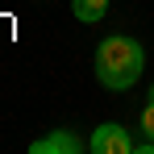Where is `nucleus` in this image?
<instances>
[{
  "label": "nucleus",
  "instance_id": "f257e3e1",
  "mask_svg": "<svg viewBox=\"0 0 154 154\" xmlns=\"http://www.w3.org/2000/svg\"><path fill=\"white\" fill-rule=\"evenodd\" d=\"M142 67H146V54L142 46L125 38V33H112V38H104L100 50H96V79H100L104 88H112V92H125L137 83L142 75Z\"/></svg>",
  "mask_w": 154,
  "mask_h": 154
},
{
  "label": "nucleus",
  "instance_id": "f03ea898",
  "mask_svg": "<svg viewBox=\"0 0 154 154\" xmlns=\"http://www.w3.org/2000/svg\"><path fill=\"white\" fill-rule=\"evenodd\" d=\"M88 146H92L96 154H129V150H133V137L125 133V125L104 121V125H96V133H92Z\"/></svg>",
  "mask_w": 154,
  "mask_h": 154
},
{
  "label": "nucleus",
  "instance_id": "7ed1b4c3",
  "mask_svg": "<svg viewBox=\"0 0 154 154\" xmlns=\"http://www.w3.org/2000/svg\"><path fill=\"white\" fill-rule=\"evenodd\" d=\"M29 150L33 154H75V150H83V142H79L71 129H54V133H46V137H38Z\"/></svg>",
  "mask_w": 154,
  "mask_h": 154
},
{
  "label": "nucleus",
  "instance_id": "20e7f679",
  "mask_svg": "<svg viewBox=\"0 0 154 154\" xmlns=\"http://www.w3.org/2000/svg\"><path fill=\"white\" fill-rule=\"evenodd\" d=\"M71 13L79 21H100L108 13V0H71Z\"/></svg>",
  "mask_w": 154,
  "mask_h": 154
},
{
  "label": "nucleus",
  "instance_id": "39448f33",
  "mask_svg": "<svg viewBox=\"0 0 154 154\" xmlns=\"http://www.w3.org/2000/svg\"><path fill=\"white\" fill-rule=\"evenodd\" d=\"M142 129H146V133L154 137V96L146 100V108H142Z\"/></svg>",
  "mask_w": 154,
  "mask_h": 154
},
{
  "label": "nucleus",
  "instance_id": "423d86ee",
  "mask_svg": "<svg viewBox=\"0 0 154 154\" xmlns=\"http://www.w3.org/2000/svg\"><path fill=\"white\" fill-rule=\"evenodd\" d=\"M150 96H154V88H150Z\"/></svg>",
  "mask_w": 154,
  "mask_h": 154
}]
</instances>
